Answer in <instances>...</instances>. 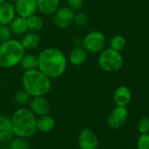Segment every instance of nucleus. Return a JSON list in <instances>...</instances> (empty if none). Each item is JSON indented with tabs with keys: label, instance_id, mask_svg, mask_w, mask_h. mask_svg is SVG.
<instances>
[{
	"label": "nucleus",
	"instance_id": "nucleus-14",
	"mask_svg": "<svg viewBox=\"0 0 149 149\" xmlns=\"http://www.w3.org/2000/svg\"><path fill=\"white\" fill-rule=\"evenodd\" d=\"M113 99L117 105L126 106L132 99V92L126 86H119L113 94Z\"/></svg>",
	"mask_w": 149,
	"mask_h": 149
},
{
	"label": "nucleus",
	"instance_id": "nucleus-6",
	"mask_svg": "<svg viewBox=\"0 0 149 149\" xmlns=\"http://www.w3.org/2000/svg\"><path fill=\"white\" fill-rule=\"evenodd\" d=\"M105 37L99 31H92L89 33L83 40V47L91 54L100 53L105 46Z\"/></svg>",
	"mask_w": 149,
	"mask_h": 149
},
{
	"label": "nucleus",
	"instance_id": "nucleus-12",
	"mask_svg": "<svg viewBox=\"0 0 149 149\" xmlns=\"http://www.w3.org/2000/svg\"><path fill=\"white\" fill-rule=\"evenodd\" d=\"M14 135L11 118L0 115V143H6L13 139Z\"/></svg>",
	"mask_w": 149,
	"mask_h": 149
},
{
	"label": "nucleus",
	"instance_id": "nucleus-9",
	"mask_svg": "<svg viewBox=\"0 0 149 149\" xmlns=\"http://www.w3.org/2000/svg\"><path fill=\"white\" fill-rule=\"evenodd\" d=\"M74 13L73 10H71L69 7H61L57 9V11L54 13V22L58 28L63 29L68 27L71 22L74 21Z\"/></svg>",
	"mask_w": 149,
	"mask_h": 149
},
{
	"label": "nucleus",
	"instance_id": "nucleus-23",
	"mask_svg": "<svg viewBox=\"0 0 149 149\" xmlns=\"http://www.w3.org/2000/svg\"><path fill=\"white\" fill-rule=\"evenodd\" d=\"M9 148L10 149H29L30 146L26 138L17 137L12 139Z\"/></svg>",
	"mask_w": 149,
	"mask_h": 149
},
{
	"label": "nucleus",
	"instance_id": "nucleus-30",
	"mask_svg": "<svg viewBox=\"0 0 149 149\" xmlns=\"http://www.w3.org/2000/svg\"><path fill=\"white\" fill-rule=\"evenodd\" d=\"M4 2H6V0H0V5H1L2 3H4Z\"/></svg>",
	"mask_w": 149,
	"mask_h": 149
},
{
	"label": "nucleus",
	"instance_id": "nucleus-16",
	"mask_svg": "<svg viewBox=\"0 0 149 149\" xmlns=\"http://www.w3.org/2000/svg\"><path fill=\"white\" fill-rule=\"evenodd\" d=\"M86 60H87V51L80 46H77L74 48H73L69 54L70 62L76 66H80L84 64Z\"/></svg>",
	"mask_w": 149,
	"mask_h": 149
},
{
	"label": "nucleus",
	"instance_id": "nucleus-10",
	"mask_svg": "<svg viewBox=\"0 0 149 149\" xmlns=\"http://www.w3.org/2000/svg\"><path fill=\"white\" fill-rule=\"evenodd\" d=\"M16 13L27 19L33 15L37 10V0H18L16 1Z\"/></svg>",
	"mask_w": 149,
	"mask_h": 149
},
{
	"label": "nucleus",
	"instance_id": "nucleus-26",
	"mask_svg": "<svg viewBox=\"0 0 149 149\" xmlns=\"http://www.w3.org/2000/svg\"><path fill=\"white\" fill-rule=\"evenodd\" d=\"M138 149H149V133L141 134L137 140Z\"/></svg>",
	"mask_w": 149,
	"mask_h": 149
},
{
	"label": "nucleus",
	"instance_id": "nucleus-15",
	"mask_svg": "<svg viewBox=\"0 0 149 149\" xmlns=\"http://www.w3.org/2000/svg\"><path fill=\"white\" fill-rule=\"evenodd\" d=\"M60 0H37V9L44 15L54 14L59 6Z\"/></svg>",
	"mask_w": 149,
	"mask_h": 149
},
{
	"label": "nucleus",
	"instance_id": "nucleus-13",
	"mask_svg": "<svg viewBox=\"0 0 149 149\" xmlns=\"http://www.w3.org/2000/svg\"><path fill=\"white\" fill-rule=\"evenodd\" d=\"M15 6L9 2H4L0 5V26L9 25L15 18Z\"/></svg>",
	"mask_w": 149,
	"mask_h": 149
},
{
	"label": "nucleus",
	"instance_id": "nucleus-17",
	"mask_svg": "<svg viewBox=\"0 0 149 149\" xmlns=\"http://www.w3.org/2000/svg\"><path fill=\"white\" fill-rule=\"evenodd\" d=\"M9 25H10L11 32L16 35H22L28 30L26 19L20 16L14 18L13 20Z\"/></svg>",
	"mask_w": 149,
	"mask_h": 149
},
{
	"label": "nucleus",
	"instance_id": "nucleus-1",
	"mask_svg": "<svg viewBox=\"0 0 149 149\" xmlns=\"http://www.w3.org/2000/svg\"><path fill=\"white\" fill-rule=\"evenodd\" d=\"M67 68L64 54L54 47L44 49L38 56V68L49 78L61 77Z\"/></svg>",
	"mask_w": 149,
	"mask_h": 149
},
{
	"label": "nucleus",
	"instance_id": "nucleus-28",
	"mask_svg": "<svg viewBox=\"0 0 149 149\" xmlns=\"http://www.w3.org/2000/svg\"><path fill=\"white\" fill-rule=\"evenodd\" d=\"M74 23H76L77 26H84L87 25V23L89 21V18H88V16L85 13H78L77 14H74Z\"/></svg>",
	"mask_w": 149,
	"mask_h": 149
},
{
	"label": "nucleus",
	"instance_id": "nucleus-21",
	"mask_svg": "<svg viewBox=\"0 0 149 149\" xmlns=\"http://www.w3.org/2000/svg\"><path fill=\"white\" fill-rule=\"evenodd\" d=\"M27 22V28L33 33H37L40 31L43 27V21L42 19L36 15H32L26 19Z\"/></svg>",
	"mask_w": 149,
	"mask_h": 149
},
{
	"label": "nucleus",
	"instance_id": "nucleus-8",
	"mask_svg": "<svg viewBox=\"0 0 149 149\" xmlns=\"http://www.w3.org/2000/svg\"><path fill=\"white\" fill-rule=\"evenodd\" d=\"M78 146L80 149H97L98 138L94 131L88 127L82 129L78 135Z\"/></svg>",
	"mask_w": 149,
	"mask_h": 149
},
{
	"label": "nucleus",
	"instance_id": "nucleus-22",
	"mask_svg": "<svg viewBox=\"0 0 149 149\" xmlns=\"http://www.w3.org/2000/svg\"><path fill=\"white\" fill-rule=\"evenodd\" d=\"M126 45V40L122 35H115L110 41V47L118 52L122 51Z\"/></svg>",
	"mask_w": 149,
	"mask_h": 149
},
{
	"label": "nucleus",
	"instance_id": "nucleus-11",
	"mask_svg": "<svg viewBox=\"0 0 149 149\" xmlns=\"http://www.w3.org/2000/svg\"><path fill=\"white\" fill-rule=\"evenodd\" d=\"M30 110L34 115L43 116L50 111V104L43 97H33L29 102Z\"/></svg>",
	"mask_w": 149,
	"mask_h": 149
},
{
	"label": "nucleus",
	"instance_id": "nucleus-31",
	"mask_svg": "<svg viewBox=\"0 0 149 149\" xmlns=\"http://www.w3.org/2000/svg\"><path fill=\"white\" fill-rule=\"evenodd\" d=\"M10 1H13V2H16V1H18V0H10Z\"/></svg>",
	"mask_w": 149,
	"mask_h": 149
},
{
	"label": "nucleus",
	"instance_id": "nucleus-18",
	"mask_svg": "<svg viewBox=\"0 0 149 149\" xmlns=\"http://www.w3.org/2000/svg\"><path fill=\"white\" fill-rule=\"evenodd\" d=\"M55 126V120L48 114L40 116L37 119V130L41 132H48Z\"/></svg>",
	"mask_w": 149,
	"mask_h": 149
},
{
	"label": "nucleus",
	"instance_id": "nucleus-25",
	"mask_svg": "<svg viewBox=\"0 0 149 149\" xmlns=\"http://www.w3.org/2000/svg\"><path fill=\"white\" fill-rule=\"evenodd\" d=\"M138 130L141 134L149 133V118L148 117H142L139 118L138 125Z\"/></svg>",
	"mask_w": 149,
	"mask_h": 149
},
{
	"label": "nucleus",
	"instance_id": "nucleus-7",
	"mask_svg": "<svg viewBox=\"0 0 149 149\" xmlns=\"http://www.w3.org/2000/svg\"><path fill=\"white\" fill-rule=\"evenodd\" d=\"M128 111L125 106L117 105L108 115L106 123L111 129H118L122 127L127 118Z\"/></svg>",
	"mask_w": 149,
	"mask_h": 149
},
{
	"label": "nucleus",
	"instance_id": "nucleus-2",
	"mask_svg": "<svg viewBox=\"0 0 149 149\" xmlns=\"http://www.w3.org/2000/svg\"><path fill=\"white\" fill-rule=\"evenodd\" d=\"M24 90L31 97H43L51 90V81L40 69L26 70L22 77Z\"/></svg>",
	"mask_w": 149,
	"mask_h": 149
},
{
	"label": "nucleus",
	"instance_id": "nucleus-32",
	"mask_svg": "<svg viewBox=\"0 0 149 149\" xmlns=\"http://www.w3.org/2000/svg\"><path fill=\"white\" fill-rule=\"evenodd\" d=\"M3 149H10L9 147H6V148H3Z\"/></svg>",
	"mask_w": 149,
	"mask_h": 149
},
{
	"label": "nucleus",
	"instance_id": "nucleus-20",
	"mask_svg": "<svg viewBox=\"0 0 149 149\" xmlns=\"http://www.w3.org/2000/svg\"><path fill=\"white\" fill-rule=\"evenodd\" d=\"M19 63L25 70L38 68V56L33 54H24Z\"/></svg>",
	"mask_w": 149,
	"mask_h": 149
},
{
	"label": "nucleus",
	"instance_id": "nucleus-4",
	"mask_svg": "<svg viewBox=\"0 0 149 149\" xmlns=\"http://www.w3.org/2000/svg\"><path fill=\"white\" fill-rule=\"evenodd\" d=\"M25 54V48L20 41L8 40L0 44V66L9 68L18 65Z\"/></svg>",
	"mask_w": 149,
	"mask_h": 149
},
{
	"label": "nucleus",
	"instance_id": "nucleus-24",
	"mask_svg": "<svg viewBox=\"0 0 149 149\" xmlns=\"http://www.w3.org/2000/svg\"><path fill=\"white\" fill-rule=\"evenodd\" d=\"M15 100L19 105H26L29 104L31 100V96L25 91H19L15 95Z\"/></svg>",
	"mask_w": 149,
	"mask_h": 149
},
{
	"label": "nucleus",
	"instance_id": "nucleus-27",
	"mask_svg": "<svg viewBox=\"0 0 149 149\" xmlns=\"http://www.w3.org/2000/svg\"><path fill=\"white\" fill-rule=\"evenodd\" d=\"M11 29L6 25L0 26V42H5L11 39Z\"/></svg>",
	"mask_w": 149,
	"mask_h": 149
},
{
	"label": "nucleus",
	"instance_id": "nucleus-19",
	"mask_svg": "<svg viewBox=\"0 0 149 149\" xmlns=\"http://www.w3.org/2000/svg\"><path fill=\"white\" fill-rule=\"evenodd\" d=\"M40 41V36L36 33L31 32V33H26L22 38V40L20 42H21V44L25 49H30L31 50V49L36 48L39 46Z\"/></svg>",
	"mask_w": 149,
	"mask_h": 149
},
{
	"label": "nucleus",
	"instance_id": "nucleus-3",
	"mask_svg": "<svg viewBox=\"0 0 149 149\" xmlns=\"http://www.w3.org/2000/svg\"><path fill=\"white\" fill-rule=\"evenodd\" d=\"M14 135L21 138H30L37 130V119L31 110L27 108L18 109L11 118Z\"/></svg>",
	"mask_w": 149,
	"mask_h": 149
},
{
	"label": "nucleus",
	"instance_id": "nucleus-5",
	"mask_svg": "<svg viewBox=\"0 0 149 149\" xmlns=\"http://www.w3.org/2000/svg\"><path fill=\"white\" fill-rule=\"evenodd\" d=\"M99 67L106 72H115L121 68L123 65V57L119 52L111 47L103 49L98 57Z\"/></svg>",
	"mask_w": 149,
	"mask_h": 149
},
{
	"label": "nucleus",
	"instance_id": "nucleus-29",
	"mask_svg": "<svg viewBox=\"0 0 149 149\" xmlns=\"http://www.w3.org/2000/svg\"><path fill=\"white\" fill-rule=\"evenodd\" d=\"M68 7L73 11H78L84 5V0H67Z\"/></svg>",
	"mask_w": 149,
	"mask_h": 149
}]
</instances>
